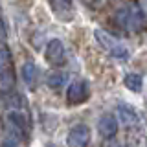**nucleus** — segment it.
<instances>
[{
	"label": "nucleus",
	"instance_id": "9b49d317",
	"mask_svg": "<svg viewBox=\"0 0 147 147\" xmlns=\"http://www.w3.org/2000/svg\"><path fill=\"white\" fill-rule=\"evenodd\" d=\"M64 81H66V77H64V74L59 72V70H53V72H50L48 76H46V85H48L50 88H53V90L63 88Z\"/></svg>",
	"mask_w": 147,
	"mask_h": 147
},
{
	"label": "nucleus",
	"instance_id": "7ed1b4c3",
	"mask_svg": "<svg viewBox=\"0 0 147 147\" xmlns=\"http://www.w3.org/2000/svg\"><path fill=\"white\" fill-rule=\"evenodd\" d=\"M94 39H96V42L99 44V48L105 50V52L109 55H112V57H116V59H127L129 57L127 46L119 39H116L114 35L107 33L105 30H94Z\"/></svg>",
	"mask_w": 147,
	"mask_h": 147
},
{
	"label": "nucleus",
	"instance_id": "0eeeda50",
	"mask_svg": "<svg viewBox=\"0 0 147 147\" xmlns=\"http://www.w3.org/2000/svg\"><path fill=\"white\" fill-rule=\"evenodd\" d=\"M98 131L99 134L105 138V140H109V138H114L118 132V119L112 116V114H105V116L99 118L98 121Z\"/></svg>",
	"mask_w": 147,
	"mask_h": 147
},
{
	"label": "nucleus",
	"instance_id": "f03ea898",
	"mask_svg": "<svg viewBox=\"0 0 147 147\" xmlns=\"http://www.w3.org/2000/svg\"><path fill=\"white\" fill-rule=\"evenodd\" d=\"M116 26L129 33H142L147 28V15L138 4H127L123 6L114 17Z\"/></svg>",
	"mask_w": 147,
	"mask_h": 147
},
{
	"label": "nucleus",
	"instance_id": "f8f14e48",
	"mask_svg": "<svg viewBox=\"0 0 147 147\" xmlns=\"http://www.w3.org/2000/svg\"><path fill=\"white\" fill-rule=\"evenodd\" d=\"M142 76L140 74H127L125 79H123V85L127 86L131 92H140L142 90Z\"/></svg>",
	"mask_w": 147,
	"mask_h": 147
},
{
	"label": "nucleus",
	"instance_id": "1a4fd4ad",
	"mask_svg": "<svg viewBox=\"0 0 147 147\" xmlns=\"http://www.w3.org/2000/svg\"><path fill=\"white\" fill-rule=\"evenodd\" d=\"M22 79H24L26 86L28 88L33 90L37 86V77H39V72H37V66L31 61H26L24 64H22Z\"/></svg>",
	"mask_w": 147,
	"mask_h": 147
},
{
	"label": "nucleus",
	"instance_id": "39448f33",
	"mask_svg": "<svg viewBox=\"0 0 147 147\" xmlns=\"http://www.w3.org/2000/svg\"><path fill=\"white\" fill-rule=\"evenodd\" d=\"M90 142V129L85 125V123H79V125H74L70 131H68L66 136V144L74 145V147H85Z\"/></svg>",
	"mask_w": 147,
	"mask_h": 147
},
{
	"label": "nucleus",
	"instance_id": "20e7f679",
	"mask_svg": "<svg viewBox=\"0 0 147 147\" xmlns=\"http://www.w3.org/2000/svg\"><path fill=\"white\" fill-rule=\"evenodd\" d=\"M88 85L85 81H74L66 90V101L68 105H81L88 99Z\"/></svg>",
	"mask_w": 147,
	"mask_h": 147
},
{
	"label": "nucleus",
	"instance_id": "6e6552de",
	"mask_svg": "<svg viewBox=\"0 0 147 147\" xmlns=\"http://www.w3.org/2000/svg\"><path fill=\"white\" fill-rule=\"evenodd\" d=\"M118 118L121 119L123 125H129V127L138 125V123H140V116H138V112H136L132 107H129V105H123V103L118 107Z\"/></svg>",
	"mask_w": 147,
	"mask_h": 147
},
{
	"label": "nucleus",
	"instance_id": "ddd939ff",
	"mask_svg": "<svg viewBox=\"0 0 147 147\" xmlns=\"http://www.w3.org/2000/svg\"><path fill=\"white\" fill-rule=\"evenodd\" d=\"M6 68H13L11 52L6 46H0V70H6Z\"/></svg>",
	"mask_w": 147,
	"mask_h": 147
},
{
	"label": "nucleus",
	"instance_id": "9d476101",
	"mask_svg": "<svg viewBox=\"0 0 147 147\" xmlns=\"http://www.w3.org/2000/svg\"><path fill=\"white\" fill-rule=\"evenodd\" d=\"M15 88V74L13 68H6L0 70V96H6Z\"/></svg>",
	"mask_w": 147,
	"mask_h": 147
},
{
	"label": "nucleus",
	"instance_id": "f257e3e1",
	"mask_svg": "<svg viewBox=\"0 0 147 147\" xmlns=\"http://www.w3.org/2000/svg\"><path fill=\"white\" fill-rule=\"evenodd\" d=\"M31 132V121L26 109H9L4 116V134L7 140L2 142V145H18L28 138Z\"/></svg>",
	"mask_w": 147,
	"mask_h": 147
},
{
	"label": "nucleus",
	"instance_id": "423d86ee",
	"mask_svg": "<svg viewBox=\"0 0 147 147\" xmlns=\"http://www.w3.org/2000/svg\"><path fill=\"white\" fill-rule=\"evenodd\" d=\"M44 57L50 64H55V66L63 64L64 63V44L59 39H52L48 42V46H46Z\"/></svg>",
	"mask_w": 147,
	"mask_h": 147
}]
</instances>
